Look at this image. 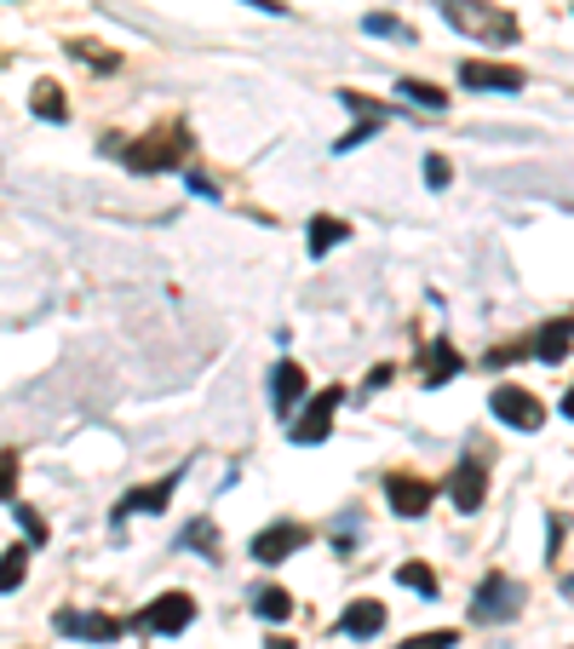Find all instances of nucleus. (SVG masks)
I'll return each mask as SVG.
<instances>
[{
  "label": "nucleus",
  "mask_w": 574,
  "mask_h": 649,
  "mask_svg": "<svg viewBox=\"0 0 574 649\" xmlns=\"http://www.w3.org/2000/svg\"><path fill=\"white\" fill-rule=\"evenodd\" d=\"M488 409H495V414H500V420L511 425V432H540V425H546V409H540V397H535V391H523V385H500Z\"/></svg>",
  "instance_id": "423d86ee"
},
{
  "label": "nucleus",
  "mask_w": 574,
  "mask_h": 649,
  "mask_svg": "<svg viewBox=\"0 0 574 649\" xmlns=\"http://www.w3.org/2000/svg\"><path fill=\"white\" fill-rule=\"evenodd\" d=\"M345 402L339 385H327V391H316L311 402H304V420H287V437L299 442V449H316V442H327V432H334V409Z\"/></svg>",
  "instance_id": "20e7f679"
},
{
  "label": "nucleus",
  "mask_w": 574,
  "mask_h": 649,
  "mask_svg": "<svg viewBox=\"0 0 574 649\" xmlns=\"http://www.w3.org/2000/svg\"><path fill=\"white\" fill-rule=\"evenodd\" d=\"M184 150H190L184 133H144L133 145H121V161H127V173H167L184 161Z\"/></svg>",
  "instance_id": "f03ea898"
},
{
  "label": "nucleus",
  "mask_w": 574,
  "mask_h": 649,
  "mask_svg": "<svg viewBox=\"0 0 574 649\" xmlns=\"http://www.w3.org/2000/svg\"><path fill=\"white\" fill-rule=\"evenodd\" d=\"M29 104H35L40 121H70V98H64V87H58V80H40Z\"/></svg>",
  "instance_id": "a211bd4d"
},
{
  "label": "nucleus",
  "mask_w": 574,
  "mask_h": 649,
  "mask_svg": "<svg viewBox=\"0 0 574 649\" xmlns=\"http://www.w3.org/2000/svg\"><path fill=\"white\" fill-rule=\"evenodd\" d=\"M12 512H17V529H24L35 546L47 540V523H40V512H35V506H12Z\"/></svg>",
  "instance_id": "bb28decb"
},
{
  "label": "nucleus",
  "mask_w": 574,
  "mask_h": 649,
  "mask_svg": "<svg viewBox=\"0 0 574 649\" xmlns=\"http://www.w3.org/2000/svg\"><path fill=\"white\" fill-rule=\"evenodd\" d=\"M563 592H569V598H574V581H569V586H563Z\"/></svg>",
  "instance_id": "473e14b6"
},
{
  "label": "nucleus",
  "mask_w": 574,
  "mask_h": 649,
  "mask_svg": "<svg viewBox=\"0 0 574 649\" xmlns=\"http://www.w3.org/2000/svg\"><path fill=\"white\" fill-rule=\"evenodd\" d=\"M173 489H178V472L173 477H161V483H150V489H133L127 500L115 506V523L127 517V512H167V500H173Z\"/></svg>",
  "instance_id": "ddd939ff"
},
{
  "label": "nucleus",
  "mask_w": 574,
  "mask_h": 649,
  "mask_svg": "<svg viewBox=\"0 0 574 649\" xmlns=\"http://www.w3.org/2000/svg\"><path fill=\"white\" fill-rule=\"evenodd\" d=\"M420 369H425V385H448L460 374V357H454V345H430V351L420 357Z\"/></svg>",
  "instance_id": "f3484780"
},
{
  "label": "nucleus",
  "mask_w": 574,
  "mask_h": 649,
  "mask_svg": "<svg viewBox=\"0 0 574 649\" xmlns=\"http://www.w3.org/2000/svg\"><path fill=\"white\" fill-rule=\"evenodd\" d=\"M523 603H528V592L511 575H488L483 586H477V598H471V621L477 626H500V621H517L523 615Z\"/></svg>",
  "instance_id": "7ed1b4c3"
},
{
  "label": "nucleus",
  "mask_w": 574,
  "mask_h": 649,
  "mask_svg": "<svg viewBox=\"0 0 574 649\" xmlns=\"http://www.w3.org/2000/svg\"><path fill=\"white\" fill-rule=\"evenodd\" d=\"M563 414L574 420V385H569V391H563Z\"/></svg>",
  "instance_id": "2f4dec72"
},
{
  "label": "nucleus",
  "mask_w": 574,
  "mask_h": 649,
  "mask_svg": "<svg viewBox=\"0 0 574 649\" xmlns=\"http://www.w3.org/2000/svg\"><path fill=\"white\" fill-rule=\"evenodd\" d=\"M339 98H345V110H357V121H391V104H374L367 92H351V87H345Z\"/></svg>",
  "instance_id": "b1692460"
},
{
  "label": "nucleus",
  "mask_w": 574,
  "mask_h": 649,
  "mask_svg": "<svg viewBox=\"0 0 574 649\" xmlns=\"http://www.w3.org/2000/svg\"><path fill=\"white\" fill-rule=\"evenodd\" d=\"M379 626H385V603L379 598H357V603H345V615H339L345 638H374Z\"/></svg>",
  "instance_id": "f8f14e48"
},
{
  "label": "nucleus",
  "mask_w": 574,
  "mask_h": 649,
  "mask_svg": "<svg viewBox=\"0 0 574 649\" xmlns=\"http://www.w3.org/2000/svg\"><path fill=\"white\" fill-rule=\"evenodd\" d=\"M184 546H190V552H208V558H213V546H219V529H213L208 517H201V523H190V529H184Z\"/></svg>",
  "instance_id": "393cba45"
},
{
  "label": "nucleus",
  "mask_w": 574,
  "mask_h": 649,
  "mask_svg": "<svg viewBox=\"0 0 574 649\" xmlns=\"http://www.w3.org/2000/svg\"><path fill=\"white\" fill-rule=\"evenodd\" d=\"M454 644H460V633H448V626H442V633H414V638L397 644V649H454Z\"/></svg>",
  "instance_id": "a878e982"
},
{
  "label": "nucleus",
  "mask_w": 574,
  "mask_h": 649,
  "mask_svg": "<svg viewBox=\"0 0 574 649\" xmlns=\"http://www.w3.org/2000/svg\"><path fill=\"white\" fill-rule=\"evenodd\" d=\"M362 29H367V35H379V40H402V47L414 40V29H408L402 17H391V12H367V17H362Z\"/></svg>",
  "instance_id": "412c9836"
},
{
  "label": "nucleus",
  "mask_w": 574,
  "mask_h": 649,
  "mask_svg": "<svg viewBox=\"0 0 574 649\" xmlns=\"http://www.w3.org/2000/svg\"><path fill=\"white\" fill-rule=\"evenodd\" d=\"M52 626L64 638H80V644H121V638H127V621L98 615V610H58Z\"/></svg>",
  "instance_id": "39448f33"
},
{
  "label": "nucleus",
  "mask_w": 574,
  "mask_h": 649,
  "mask_svg": "<svg viewBox=\"0 0 574 649\" xmlns=\"http://www.w3.org/2000/svg\"><path fill=\"white\" fill-rule=\"evenodd\" d=\"M397 92L408 98V104H420V110H448V92L430 87V80H397Z\"/></svg>",
  "instance_id": "aec40b11"
},
{
  "label": "nucleus",
  "mask_w": 574,
  "mask_h": 649,
  "mask_svg": "<svg viewBox=\"0 0 574 649\" xmlns=\"http://www.w3.org/2000/svg\"><path fill=\"white\" fill-rule=\"evenodd\" d=\"M448 178H454V167H448V155H425V185H430V190H442Z\"/></svg>",
  "instance_id": "c85d7f7f"
},
{
  "label": "nucleus",
  "mask_w": 574,
  "mask_h": 649,
  "mask_svg": "<svg viewBox=\"0 0 574 649\" xmlns=\"http://www.w3.org/2000/svg\"><path fill=\"white\" fill-rule=\"evenodd\" d=\"M483 495H488V465H483V454H465L454 465V477H448V500L460 512H483Z\"/></svg>",
  "instance_id": "6e6552de"
},
{
  "label": "nucleus",
  "mask_w": 574,
  "mask_h": 649,
  "mask_svg": "<svg viewBox=\"0 0 574 649\" xmlns=\"http://www.w3.org/2000/svg\"><path fill=\"white\" fill-rule=\"evenodd\" d=\"M304 540H311V529H304V523H271V529L253 535V558H259V563H282V558H294Z\"/></svg>",
  "instance_id": "9d476101"
},
{
  "label": "nucleus",
  "mask_w": 574,
  "mask_h": 649,
  "mask_svg": "<svg viewBox=\"0 0 574 649\" xmlns=\"http://www.w3.org/2000/svg\"><path fill=\"white\" fill-rule=\"evenodd\" d=\"M24 575H29V552H24V546H17V552H0V592H17Z\"/></svg>",
  "instance_id": "4be33fe9"
},
{
  "label": "nucleus",
  "mask_w": 574,
  "mask_h": 649,
  "mask_svg": "<svg viewBox=\"0 0 574 649\" xmlns=\"http://www.w3.org/2000/svg\"><path fill=\"white\" fill-rule=\"evenodd\" d=\"M397 581L408 586V592H420V598H437V575H430L425 563H402V570H397Z\"/></svg>",
  "instance_id": "5701e85b"
},
{
  "label": "nucleus",
  "mask_w": 574,
  "mask_h": 649,
  "mask_svg": "<svg viewBox=\"0 0 574 649\" xmlns=\"http://www.w3.org/2000/svg\"><path fill=\"white\" fill-rule=\"evenodd\" d=\"M345 236H351V225H345V219L316 213V219H311V236H304V248H311V259H322V253H334Z\"/></svg>",
  "instance_id": "dca6fc26"
},
{
  "label": "nucleus",
  "mask_w": 574,
  "mask_h": 649,
  "mask_svg": "<svg viewBox=\"0 0 574 649\" xmlns=\"http://www.w3.org/2000/svg\"><path fill=\"white\" fill-rule=\"evenodd\" d=\"M196 621V603H190V592H161L150 610L138 615V626L144 633H155V638H173V633H184V626Z\"/></svg>",
  "instance_id": "0eeeda50"
},
{
  "label": "nucleus",
  "mask_w": 574,
  "mask_h": 649,
  "mask_svg": "<svg viewBox=\"0 0 574 649\" xmlns=\"http://www.w3.org/2000/svg\"><path fill=\"white\" fill-rule=\"evenodd\" d=\"M12 495H17V460L0 454V500H12Z\"/></svg>",
  "instance_id": "c756f323"
},
{
  "label": "nucleus",
  "mask_w": 574,
  "mask_h": 649,
  "mask_svg": "<svg viewBox=\"0 0 574 649\" xmlns=\"http://www.w3.org/2000/svg\"><path fill=\"white\" fill-rule=\"evenodd\" d=\"M460 80L471 92H523V70L517 64H488V58H471V64H460Z\"/></svg>",
  "instance_id": "1a4fd4ad"
},
{
  "label": "nucleus",
  "mask_w": 574,
  "mask_h": 649,
  "mask_svg": "<svg viewBox=\"0 0 574 649\" xmlns=\"http://www.w3.org/2000/svg\"><path fill=\"white\" fill-rule=\"evenodd\" d=\"M374 133H379V121H357V127L345 133V138H339L334 150H339V155H345V150H362V145H367V138H374Z\"/></svg>",
  "instance_id": "cd10ccee"
},
{
  "label": "nucleus",
  "mask_w": 574,
  "mask_h": 649,
  "mask_svg": "<svg viewBox=\"0 0 574 649\" xmlns=\"http://www.w3.org/2000/svg\"><path fill=\"white\" fill-rule=\"evenodd\" d=\"M569 345H574V322L558 316V322H546V328L528 339V351H535L540 362H563V357H569Z\"/></svg>",
  "instance_id": "4468645a"
},
{
  "label": "nucleus",
  "mask_w": 574,
  "mask_h": 649,
  "mask_svg": "<svg viewBox=\"0 0 574 649\" xmlns=\"http://www.w3.org/2000/svg\"><path fill=\"white\" fill-rule=\"evenodd\" d=\"M385 500H391L397 517H420L430 500H437V489H430L425 477H408V472H391L385 477Z\"/></svg>",
  "instance_id": "9b49d317"
},
{
  "label": "nucleus",
  "mask_w": 574,
  "mask_h": 649,
  "mask_svg": "<svg viewBox=\"0 0 574 649\" xmlns=\"http://www.w3.org/2000/svg\"><path fill=\"white\" fill-rule=\"evenodd\" d=\"M271 397H276V409H282V414H294V409H299V397H304V369H299V362H276V374H271Z\"/></svg>",
  "instance_id": "2eb2a0df"
},
{
  "label": "nucleus",
  "mask_w": 574,
  "mask_h": 649,
  "mask_svg": "<svg viewBox=\"0 0 574 649\" xmlns=\"http://www.w3.org/2000/svg\"><path fill=\"white\" fill-rule=\"evenodd\" d=\"M253 615L259 621H287V615H294V592H282V586H259V592H253Z\"/></svg>",
  "instance_id": "6ab92c4d"
},
{
  "label": "nucleus",
  "mask_w": 574,
  "mask_h": 649,
  "mask_svg": "<svg viewBox=\"0 0 574 649\" xmlns=\"http://www.w3.org/2000/svg\"><path fill=\"white\" fill-rule=\"evenodd\" d=\"M437 7H442L448 24L471 40H495V47H511V40H517V17L488 7V0H437Z\"/></svg>",
  "instance_id": "f257e3e1"
},
{
  "label": "nucleus",
  "mask_w": 574,
  "mask_h": 649,
  "mask_svg": "<svg viewBox=\"0 0 574 649\" xmlns=\"http://www.w3.org/2000/svg\"><path fill=\"white\" fill-rule=\"evenodd\" d=\"M190 196H201V201H219V185L208 173H190Z\"/></svg>",
  "instance_id": "7c9ffc66"
}]
</instances>
